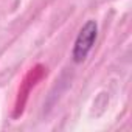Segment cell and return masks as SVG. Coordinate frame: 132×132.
<instances>
[{
    "label": "cell",
    "mask_w": 132,
    "mask_h": 132,
    "mask_svg": "<svg viewBox=\"0 0 132 132\" xmlns=\"http://www.w3.org/2000/svg\"><path fill=\"white\" fill-rule=\"evenodd\" d=\"M96 37H98V23L96 20H87L76 39H75V44H73V50H72V59L75 64H81L86 61V57L89 56V53L92 51L95 42H96Z\"/></svg>",
    "instance_id": "obj_1"
}]
</instances>
